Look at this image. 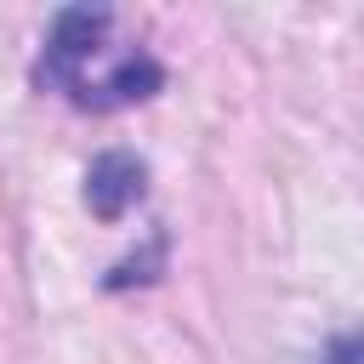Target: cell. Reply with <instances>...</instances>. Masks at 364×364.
<instances>
[{"mask_svg":"<svg viewBox=\"0 0 364 364\" xmlns=\"http://www.w3.org/2000/svg\"><path fill=\"white\" fill-rule=\"evenodd\" d=\"M108 23L114 17L102 6H68V11H57L34 80L46 91H63L74 108H91V114L131 108V102L154 97L165 85V68L142 46H108Z\"/></svg>","mask_w":364,"mask_h":364,"instance_id":"obj_1","label":"cell"},{"mask_svg":"<svg viewBox=\"0 0 364 364\" xmlns=\"http://www.w3.org/2000/svg\"><path fill=\"white\" fill-rule=\"evenodd\" d=\"M142 182H148V171H142V159H131V154H97L91 159V171H85V205H91V216H102V222H119L136 199H142Z\"/></svg>","mask_w":364,"mask_h":364,"instance_id":"obj_2","label":"cell"},{"mask_svg":"<svg viewBox=\"0 0 364 364\" xmlns=\"http://www.w3.org/2000/svg\"><path fill=\"white\" fill-rule=\"evenodd\" d=\"M324 364H364V336H336Z\"/></svg>","mask_w":364,"mask_h":364,"instance_id":"obj_3","label":"cell"}]
</instances>
